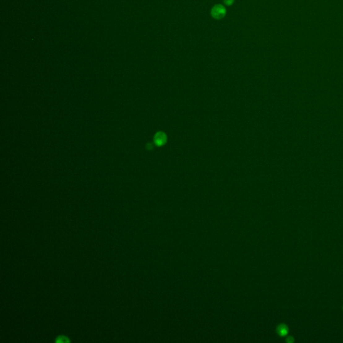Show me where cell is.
Masks as SVG:
<instances>
[{
	"label": "cell",
	"instance_id": "obj_1",
	"mask_svg": "<svg viewBox=\"0 0 343 343\" xmlns=\"http://www.w3.org/2000/svg\"><path fill=\"white\" fill-rule=\"evenodd\" d=\"M227 11H226L225 7L221 4L214 6L211 10V15L213 18L216 19H221L223 18Z\"/></svg>",
	"mask_w": 343,
	"mask_h": 343
},
{
	"label": "cell",
	"instance_id": "obj_2",
	"mask_svg": "<svg viewBox=\"0 0 343 343\" xmlns=\"http://www.w3.org/2000/svg\"><path fill=\"white\" fill-rule=\"evenodd\" d=\"M288 332V326L285 324H280L277 327V333L280 334V336L284 337L285 336Z\"/></svg>",
	"mask_w": 343,
	"mask_h": 343
},
{
	"label": "cell",
	"instance_id": "obj_3",
	"mask_svg": "<svg viewBox=\"0 0 343 343\" xmlns=\"http://www.w3.org/2000/svg\"><path fill=\"white\" fill-rule=\"evenodd\" d=\"M155 142L158 145H161L164 142V137L162 134H158L156 136L155 138Z\"/></svg>",
	"mask_w": 343,
	"mask_h": 343
},
{
	"label": "cell",
	"instance_id": "obj_4",
	"mask_svg": "<svg viewBox=\"0 0 343 343\" xmlns=\"http://www.w3.org/2000/svg\"><path fill=\"white\" fill-rule=\"evenodd\" d=\"M69 339L66 337L64 336H60L59 337L57 338V339H56V342H60V343H65V342H69Z\"/></svg>",
	"mask_w": 343,
	"mask_h": 343
},
{
	"label": "cell",
	"instance_id": "obj_5",
	"mask_svg": "<svg viewBox=\"0 0 343 343\" xmlns=\"http://www.w3.org/2000/svg\"><path fill=\"white\" fill-rule=\"evenodd\" d=\"M234 1H235V0H223V2L226 6H231L234 3Z\"/></svg>",
	"mask_w": 343,
	"mask_h": 343
}]
</instances>
